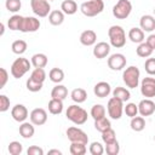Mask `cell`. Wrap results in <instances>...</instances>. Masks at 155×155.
I'll list each match as a JSON object with an SVG mask.
<instances>
[{
    "label": "cell",
    "instance_id": "39",
    "mask_svg": "<svg viewBox=\"0 0 155 155\" xmlns=\"http://www.w3.org/2000/svg\"><path fill=\"white\" fill-rule=\"evenodd\" d=\"M22 151H23V147L19 142L13 140L8 144V153L11 155H19V154H22Z\"/></svg>",
    "mask_w": 155,
    "mask_h": 155
},
{
    "label": "cell",
    "instance_id": "27",
    "mask_svg": "<svg viewBox=\"0 0 155 155\" xmlns=\"http://www.w3.org/2000/svg\"><path fill=\"white\" fill-rule=\"evenodd\" d=\"M23 18L24 17L23 16H19V15H13L12 17H10L8 21H7L8 29H11V30H21Z\"/></svg>",
    "mask_w": 155,
    "mask_h": 155
},
{
    "label": "cell",
    "instance_id": "9",
    "mask_svg": "<svg viewBox=\"0 0 155 155\" xmlns=\"http://www.w3.org/2000/svg\"><path fill=\"white\" fill-rule=\"evenodd\" d=\"M67 137L71 143H74V142L75 143H85V144L88 143L87 134L81 128L75 127V126H71L67 130Z\"/></svg>",
    "mask_w": 155,
    "mask_h": 155
},
{
    "label": "cell",
    "instance_id": "20",
    "mask_svg": "<svg viewBox=\"0 0 155 155\" xmlns=\"http://www.w3.org/2000/svg\"><path fill=\"white\" fill-rule=\"evenodd\" d=\"M128 39L134 44H140L144 41V31L142 28H131L128 31Z\"/></svg>",
    "mask_w": 155,
    "mask_h": 155
},
{
    "label": "cell",
    "instance_id": "41",
    "mask_svg": "<svg viewBox=\"0 0 155 155\" xmlns=\"http://www.w3.org/2000/svg\"><path fill=\"white\" fill-rule=\"evenodd\" d=\"M124 111L127 116H130L132 119V117L137 116V114H138V105H136L134 103H127L126 107L124 108Z\"/></svg>",
    "mask_w": 155,
    "mask_h": 155
},
{
    "label": "cell",
    "instance_id": "25",
    "mask_svg": "<svg viewBox=\"0 0 155 155\" xmlns=\"http://www.w3.org/2000/svg\"><path fill=\"white\" fill-rule=\"evenodd\" d=\"M67 96H68V90L63 85H56L51 91V97L52 98H57V99L64 101L67 98Z\"/></svg>",
    "mask_w": 155,
    "mask_h": 155
},
{
    "label": "cell",
    "instance_id": "28",
    "mask_svg": "<svg viewBox=\"0 0 155 155\" xmlns=\"http://www.w3.org/2000/svg\"><path fill=\"white\" fill-rule=\"evenodd\" d=\"M61 10L65 15H74L78 11V5L74 0H64L61 5Z\"/></svg>",
    "mask_w": 155,
    "mask_h": 155
},
{
    "label": "cell",
    "instance_id": "23",
    "mask_svg": "<svg viewBox=\"0 0 155 155\" xmlns=\"http://www.w3.org/2000/svg\"><path fill=\"white\" fill-rule=\"evenodd\" d=\"M48 22L52 25H61L64 22V12L59 10L51 11L48 15Z\"/></svg>",
    "mask_w": 155,
    "mask_h": 155
},
{
    "label": "cell",
    "instance_id": "36",
    "mask_svg": "<svg viewBox=\"0 0 155 155\" xmlns=\"http://www.w3.org/2000/svg\"><path fill=\"white\" fill-rule=\"evenodd\" d=\"M91 116L94 120H98V119L104 117L105 116V108L102 104H94L91 108Z\"/></svg>",
    "mask_w": 155,
    "mask_h": 155
},
{
    "label": "cell",
    "instance_id": "14",
    "mask_svg": "<svg viewBox=\"0 0 155 155\" xmlns=\"http://www.w3.org/2000/svg\"><path fill=\"white\" fill-rule=\"evenodd\" d=\"M155 111V103L150 98L142 99L138 104V113L142 116H150Z\"/></svg>",
    "mask_w": 155,
    "mask_h": 155
},
{
    "label": "cell",
    "instance_id": "19",
    "mask_svg": "<svg viewBox=\"0 0 155 155\" xmlns=\"http://www.w3.org/2000/svg\"><path fill=\"white\" fill-rule=\"evenodd\" d=\"M139 25L143 29V31H153L155 29V17L150 15H144L140 17Z\"/></svg>",
    "mask_w": 155,
    "mask_h": 155
},
{
    "label": "cell",
    "instance_id": "52",
    "mask_svg": "<svg viewBox=\"0 0 155 155\" xmlns=\"http://www.w3.org/2000/svg\"><path fill=\"white\" fill-rule=\"evenodd\" d=\"M154 15H155V8H154Z\"/></svg>",
    "mask_w": 155,
    "mask_h": 155
},
{
    "label": "cell",
    "instance_id": "8",
    "mask_svg": "<svg viewBox=\"0 0 155 155\" xmlns=\"http://www.w3.org/2000/svg\"><path fill=\"white\" fill-rule=\"evenodd\" d=\"M30 7L33 12L39 17H46L51 12L48 0H30Z\"/></svg>",
    "mask_w": 155,
    "mask_h": 155
},
{
    "label": "cell",
    "instance_id": "54",
    "mask_svg": "<svg viewBox=\"0 0 155 155\" xmlns=\"http://www.w3.org/2000/svg\"><path fill=\"white\" fill-rule=\"evenodd\" d=\"M154 140H155V136H154Z\"/></svg>",
    "mask_w": 155,
    "mask_h": 155
},
{
    "label": "cell",
    "instance_id": "53",
    "mask_svg": "<svg viewBox=\"0 0 155 155\" xmlns=\"http://www.w3.org/2000/svg\"><path fill=\"white\" fill-rule=\"evenodd\" d=\"M48 1H53V0H48Z\"/></svg>",
    "mask_w": 155,
    "mask_h": 155
},
{
    "label": "cell",
    "instance_id": "2",
    "mask_svg": "<svg viewBox=\"0 0 155 155\" xmlns=\"http://www.w3.org/2000/svg\"><path fill=\"white\" fill-rule=\"evenodd\" d=\"M108 35H109V40H110V45L120 48L124 47L126 44V34L125 30L122 29V27L120 25H111L108 30Z\"/></svg>",
    "mask_w": 155,
    "mask_h": 155
},
{
    "label": "cell",
    "instance_id": "43",
    "mask_svg": "<svg viewBox=\"0 0 155 155\" xmlns=\"http://www.w3.org/2000/svg\"><path fill=\"white\" fill-rule=\"evenodd\" d=\"M27 88L30 91V92H39L41 88H42V84L41 82H38L33 79H28L27 80Z\"/></svg>",
    "mask_w": 155,
    "mask_h": 155
},
{
    "label": "cell",
    "instance_id": "38",
    "mask_svg": "<svg viewBox=\"0 0 155 155\" xmlns=\"http://www.w3.org/2000/svg\"><path fill=\"white\" fill-rule=\"evenodd\" d=\"M102 139L105 144H109V143H113L116 140V134H115V131L113 128H109L107 131H104L102 133Z\"/></svg>",
    "mask_w": 155,
    "mask_h": 155
},
{
    "label": "cell",
    "instance_id": "50",
    "mask_svg": "<svg viewBox=\"0 0 155 155\" xmlns=\"http://www.w3.org/2000/svg\"><path fill=\"white\" fill-rule=\"evenodd\" d=\"M52 154L62 155V151H61V150H58V149H51V150H48V155H52Z\"/></svg>",
    "mask_w": 155,
    "mask_h": 155
},
{
    "label": "cell",
    "instance_id": "16",
    "mask_svg": "<svg viewBox=\"0 0 155 155\" xmlns=\"http://www.w3.org/2000/svg\"><path fill=\"white\" fill-rule=\"evenodd\" d=\"M110 52V45L108 42H104V41H101L98 42L94 47H93V56L98 59H102V58H105Z\"/></svg>",
    "mask_w": 155,
    "mask_h": 155
},
{
    "label": "cell",
    "instance_id": "17",
    "mask_svg": "<svg viewBox=\"0 0 155 155\" xmlns=\"http://www.w3.org/2000/svg\"><path fill=\"white\" fill-rule=\"evenodd\" d=\"M96 41H97V34L94 30L87 29V30H84L80 35V42L84 46H92L96 44Z\"/></svg>",
    "mask_w": 155,
    "mask_h": 155
},
{
    "label": "cell",
    "instance_id": "3",
    "mask_svg": "<svg viewBox=\"0 0 155 155\" xmlns=\"http://www.w3.org/2000/svg\"><path fill=\"white\" fill-rule=\"evenodd\" d=\"M81 12L87 17H94L104 10L103 0H87L80 6Z\"/></svg>",
    "mask_w": 155,
    "mask_h": 155
},
{
    "label": "cell",
    "instance_id": "21",
    "mask_svg": "<svg viewBox=\"0 0 155 155\" xmlns=\"http://www.w3.org/2000/svg\"><path fill=\"white\" fill-rule=\"evenodd\" d=\"M33 125L34 124L31 122H22V125L19 126V134L25 139L31 138L35 133V128Z\"/></svg>",
    "mask_w": 155,
    "mask_h": 155
},
{
    "label": "cell",
    "instance_id": "34",
    "mask_svg": "<svg viewBox=\"0 0 155 155\" xmlns=\"http://www.w3.org/2000/svg\"><path fill=\"white\" fill-rule=\"evenodd\" d=\"M27 47H28V45H27V42H25L24 40H16V41H13L12 45H11V50H12V52L16 53V54H22V53H24V52L27 51Z\"/></svg>",
    "mask_w": 155,
    "mask_h": 155
},
{
    "label": "cell",
    "instance_id": "30",
    "mask_svg": "<svg viewBox=\"0 0 155 155\" xmlns=\"http://www.w3.org/2000/svg\"><path fill=\"white\" fill-rule=\"evenodd\" d=\"M48 78L54 84H59L64 80V71L61 68H52L48 73Z\"/></svg>",
    "mask_w": 155,
    "mask_h": 155
},
{
    "label": "cell",
    "instance_id": "29",
    "mask_svg": "<svg viewBox=\"0 0 155 155\" xmlns=\"http://www.w3.org/2000/svg\"><path fill=\"white\" fill-rule=\"evenodd\" d=\"M153 48L149 46V44L145 41H143V42H140L139 45H138V47H137V54L139 56V57H142V58H148V57H150L151 56V53H153Z\"/></svg>",
    "mask_w": 155,
    "mask_h": 155
},
{
    "label": "cell",
    "instance_id": "32",
    "mask_svg": "<svg viewBox=\"0 0 155 155\" xmlns=\"http://www.w3.org/2000/svg\"><path fill=\"white\" fill-rule=\"evenodd\" d=\"M131 128L136 132H140L145 128V120L143 116H134L131 120Z\"/></svg>",
    "mask_w": 155,
    "mask_h": 155
},
{
    "label": "cell",
    "instance_id": "4",
    "mask_svg": "<svg viewBox=\"0 0 155 155\" xmlns=\"http://www.w3.org/2000/svg\"><path fill=\"white\" fill-rule=\"evenodd\" d=\"M31 67V62H29V59L27 58H23V57H19L17 58L12 65H11V74L15 79H21L24 74H27L29 71Z\"/></svg>",
    "mask_w": 155,
    "mask_h": 155
},
{
    "label": "cell",
    "instance_id": "7",
    "mask_svg": "<svg viewBox=\"0 0 155 155\" xmlns=\"http://www.w3.org/2000/svg\"><path fill=\"white\" fill-rule=\"evenodd\" d=\"M132 11V4L128 0H119L113 7V15L117 19H126Z\"/></svg>",
    "mask_w": 155,
    "mask_h": 155
},
{
    "label": "cell",
    "instance_id": "48",
    "mask_svg": "<svg viewBox=\"0 0 155 155\" xmlns=\"http://www.w3.org/2000/svg\"><path fill=\"white\" fill-rule=\"evenodd\" d=\"M27 154L28 155H44V150L38 145H31L28 148Z\"/></svg>",
    "mask_w": 155,
    "mask_h": 155
},
{
    "label": "cell",
    "instance_id": "11",
    "mask_svg": "<svg viewBox=\"0 0 155 155\" xmlns=\"http://www.w3.org/2000/svg\"><path fill=\"white\" fill-rule=\"evenodd\" d=\"M40 28V21L35 17H24L22 22L21 30L22 33H34Z\"/></svg>",
    "mask_w": 155,
    "mask_h": 155
},
{
    "label": "cell",
    "instance_id": "1",
    "mask_svg": "<svg viewBox=\"0 0 155 155\" xmlns=\"http://www.w3.org/2000/svg\"><path fill=\"white\" fill-rule=\"evenodd\" d=\"M65 116L68 120H70L73 124L75 125H82L87 121V111L79 107V105H69L67 111H65Z\"/></svg>",
    "mask_w": 155,
    "mask_h": 155
},
{
    "label": "cell",
    "instance_id": "31",
    "mask_svg": "<svg viewBox=\"0 0 155 155\" xmlns=\"http://www.w3.org/2000/svg\"><path fill=\"white\" fill-rule=\"evenodd\" d=\"M113 96L114 97H116V98H119L120 101H122V102H127L130 98H131V93H130V91L127 90V88H125V87H115V90L113 91Z\"/></svg>",
    "mask_w": 155,
    "mask_h": 155
},
{
    "label": "cell",
    "instance_id": "46",
    "mask_svg": "<svg viewBox=\"0 0 155 155\" xmlns=\"http://www.w3.org/2000/svg\"><path fill=\"white\" fill-rule=\"evenodd\" d=\"M10 109V99L5 94H0V111L5 113L6 110Z\"/></svg>",
    "mask_w": 155,
    "mask_h": 155
},
{
    "label": "cell",
    "instance_id": "22",
    "mask_svg": "<svg viewBox=\"0 0 155 155\" xmlns=\"http://www.w3.org/2000/svg\"><path fill=\"white\" fill-rule=\"evenodd\" d=\"M30 62L34 68H45L47 65L48 59H47V56L44 53H35V54H33Z\"/></svg>",
    "mask_w": 155,
    "mask_h": 155
},
{
    "label": "cell",
    "instance_id": "6",
    "mask_svg": "<svg viewBox=\"0 0 155 155\" xmlns=\"http://www.w3.org/2000/svg\"><path fill=\"white\" fill-rule=\"evenodd\" d=\"M107 109H108V114H109V116H110L111 119L119 120V119H121L122 113H124V102L113 96V97L108 101Z\"/></svg>",
    "mask_w": 155,
    "mask_h": 155
},
{
    "label": "cell",
    "instance_id": "13",
    "mask_svg": "<svg viewBox=\"0 0 155 155\" xmlns=\"http://www.w3.org/2000/svg\"><path fill=\"white\" fill-rule=\"evenodd\" d=\"M29 117L31 124H34L35 126H41L47 121V113L42 108H35L31 110Z\"/></svg>",
    "mask_w": 155,
    "mask_h": 155
},
{
    "label": "cell",
    "instance_id": "51",
    "mask_svg": "<svg viewBox=\"0 0 155 155\" xmlns=\"http://www.w3.org/2000/svg\"><path fill=\"white\" fill-rule=\"evenodd\" d=\"M0 29H1L0 35H2V34H4V30H5V29H4V23H1V24H0Z\"/></svg>",
    "mask_w": 155,
    "mask_h": 155
},
{
    "label": "cell",
    "instance_id": "47",
    "mask_svg": "<svg viewBox=\"0 0 155 155\" xmlns=\"http://www.w3.org/2000/svg\"><path fill=\"white\" fill-rule=\"evenodd\" d=\"M7 79H8V73L5 68H1L0 69V88H4V86L6 85L7 82Z\"/></svg>",
    "mask_w": 155,
    "mask_h": 155
},
{
    "label": "cell",
    "instance_id": "5",
    "mask_svg": "<svg viewBox=\"0 0 155 155\" xmlns=\"http://www.w3.org/2000/svg\"><path fill=\"white\" fill-rule=\"evenodd\" d=\"M139 76H140L139 69L134 65H131V67L125 69V71L122 74V80H124V82L126 84L127 87L136 88L139 84Z\"/></svg>",
    "mask_w": 155,
    "mask_h": 155
},
{
    "label": "cell",
    "instance_id": "44",
    "mask_svg": "<svg viewBox=\"0 0 155 155\" xmlns=\"http://www.w3.org/2000/svg\"><path fill=\"white\" fill-rule=\"evenodd\" d=\"M104 148H103V145L99 143V142H93V143H91V145H90V153L92 154V155H102L103 153H104Z\"/></svg>",
    "mask_w": 155,
    "mask_h": 155
},
{
    "label": "cell",
    "instance_id": "26",
    "mask_svg": "<svg viewBox=\"0 0 155 155\" xmlns=\"http://www.w3.org/2000/svg\"><path fill=\"white\" fill-rule=\"evenodd\" d=\"M70 97H71V99L75 102V103H84L86 99H87V92L84 90V88H80V87H78V88H74L73 91H71V93H70Z\"/></svg>",
    "mask_w": 155,
    "mask_h": 155
},
{
    "label": "cell",
    "instance_id": "12",
    "mask_svg": "<svg viewBox=\"0 0 155 155\" xmlns=\"http://www.w3.org/2000/svg\"><path fill=\"white\" fill-rule=\"evenodd\" d=\"M126 65V57L122 53H114L108 58V67L111 70H121Z\"/></svg>",
    "mask_w": 155,
    "mask_h": 155
},
{
    "label": "cell",
    "instance_id": "18",
    "mask_svg": "<svg viewBox=\"0 0 155 155\" xmlns=\"http://www.w3.org/2000/svg\"><path fill=\"white\" fill-rule=\"evenodd\" d=\"M93 92L97 97L99 98H104V97H108L109 93L111 92V88H110V85L105 81H101L98 84L94 85L93 87Z\"/></svg>",
    "mask_w": 155,
    "mask_h": 155
},
{
    "label": "cell",
    "instance_id": "37",
    "mask_svg": "<svg viewBox=\"0 0 155 155\" xmlns=\"http://www.w3.org/2000/svg\"><path fill=\"white\" fill-rule=\"evenodd\" d=\"M30 79H33V80H35L38 82L44 84V81L46 79V73H45L44 68H35L31 71V74H30Z\"/></svg>",
    "mask_w": 155,
    "mask_h": 155
},
{
    "label": "cell",
    "instance_id": "24",
    "mask_svg": "<svg viewBox=\"0 0 155 155\" xmlns=\"http://www.w3.org/2000/svg\"><path fill=\"white\" fill-rule=\"evenodd\" d=\"M48 111L53 115H58L63 111V101L57 98H51L48 102Z\"/></svg>",
    "mask_w": 155,
    "mask_h": 155
},
{
    "label": "cell",
    "instance_id": "49",
    "mask_svg": "<svg viewBox=\"0 0 155 155\" xmlns=\"http://www.w3.org/2000/svg\"><path fill=\"white\" fill-rule=\"evenodd\" d=\"M147 42L149 44V46L155 50V34H150L148 38H147Z\"/></svg>",
    "mask_w": 155,
    "mask_h": 155
},
{
    "label": "cell",
    "instance_id": "35",
    "mask_svg": "<svg viewBox=\"0 0 155 155\" xmlns=\"http://www.w3.org/2000/svg\"><path fill=\"white\" fill-rule=\"evenodd\" d=\"M69 151L71 155H84L86 154L87 149H86V144L85 143H71L70 144V148H69Z\"/></svg>",
    "mask_w": 155,
    "mask_h": 155
},
{
    "label": "cell",
    "instance_id": "42",
    "mask_svg": "<svg viewBox=\"0 0 155 155\" xmlns=\"http://www.w3.org/2000/svg\"><path fill=\"white\" fill-rule=\"evenodd\" d=\"M105 151L108 155H117L119 151H120V145H119V142L115 140L113 143H109V144H105Z\"/></svg>",
    "mask_w": 155,
    "mask_h": 155
},
{
    "label": "cell",
    "instance_id": "45",
    "mask_svg": "<svg viewBox=\"0 0 155 155\" xmlns=\"http://www.w3.org/2000/svg\"><path fill=\"white\" fill-rule=\"evenodd\" d=\"M144 68L149 75H155V58H148L144 63Z\"/></svg>",
    "mask_w": 155,
    "mask_h": 155
},
{
    "label": "cell",
    "instance_id": "33",
    "mask_svg": "<svg viewBox=\"0 0 155 155\" xmlns=\"http://www.w3.org/2000/svg\"><path fill=\"white\" fill-rule=\"evenodd\" d=\"M94 128L97 131H99L101 133H103L104 131L111 128V124L109 121V119H107L105 116L102 117V119H98V120H94Z\"/></svg>",
    "mask_w": 155,
    "mask_h": 155
},
{
    "label": "cell",
    "instance_id": "10",
    "mask_svg": "<svg viewBox=\"0 0 155 155\" xmlns=\"http://www.w3.org/2000/svg\"><path fill=\"white\" fill-rule=\"evenodd\" d=\"M140 93L147 98L155 97V78H144L140 82Z\"/></svg>",
    "mask_w": 155,
    "mask_h": 155
},
{
    "label": "cell",
    "instance_id": "40",
    "mask_svg": "<svg viewBox=\"0 0 155 155\" xmlns=\"http://www.w3.org/2000/svg\"><path fill=\"white\" fill-rule=\"evenodd\" d=\"M5 6L10 12H17L21 10L22 2H21V0H6Z\"/></svg>",
    "mask_w": 155,
    "mask_h": 155
},
{
    "label": "cell",
    "instance_id": "15",
    "mask_svg": "<svg viewBox=\"0 0 155 155\" xmlns=\"http://www.w3.org/2000/svg\"><path fill=\"white\" fill-rule=\"evenodd\" d=\"M11 116L17 122H24L28 117V109L23 104H16L11 110Z\"/></svg>",
    "mask_w": 155,
    "mask_h": 155
}]
</instances>
